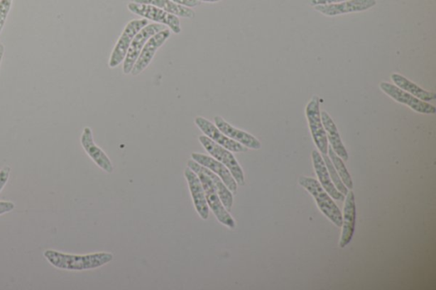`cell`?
Listing matches in <instances>:
<instances>
[{
  "label": "cell",
  "mask_w": 436,
  "mask_h": 290,
  "mask_svg": "<svg viewBox=\"0 0 436 290\" xmlns=\"http://www.w3.org/2000/svg\"><path fill=\"white\" fill-rule=\"evenodd\" d=\"M4 53V45L3 44H0V65H1Z\"/></svg>",
  "instance_id": "obj_30"
},
{
  "label": "cell",
  "mask_w": 436,
  "mask_h": 290,
  "mask_svg": "<svg viewBox=\"0 0 436 290\" xmlns=\"http://www.w3.org/2000/svg\"><path fill=\"white\" fill-rule=\"evenodd\" d=\"M391 79L397 87L403 89L405 92L411 94L412 96L417 97L418 99L425 102L436 99L435 93L425 91V89L418 87V85L412 82L411 80L405 78L403 75L393 74H391Z\"/></svg>",
  "instance_id": "obj_21"
},
{
  "label": "cell",
  "mask_w": 436,
  "mask_h": 290,
  "mask_svg": "<svg viewBox=\"0 0 436 290\" xmlns=\"http://www.w3.org/2000/svg\"><path fill=\"white\" fill-rule=\"evenodd\" d=\"M320 116H322V121L325 130L327 132L328 142L330 143L333 151H334L337 155L339 156L344 162L348 161L349 153L348 151L346 150L343 142H342L341 136L339 133V130H337L335 123L333 122L330 115L327 112L320 113Z\"/></svg>",
  "instance_id": "obj_20"
},
{
  "label": "cell",
  "mask_w": 436,
  "mask_h": 290,
  "mask_svg": "<svg viewBox=\"0 0 436 290\" xmlns=\"http://www.w3.org/2000/svg\"><path fill=\"white\" fill-rule=\"evenodd\" d=\"M199 140L205 149L208 152L209 155L214 157L217 161L221 162L222 164H224L226 167L229 169L238 185H245V176H244L243 169L241 165L239 164L236 159H235L232 152L229 151L228 149L213 142V140L207 138V135H200Z\"/></svg>",
  "instance_id": "obj_4"
},
{
  "label": "cell",
  "mask_w": 436,
  "mask_h": 290,
  "mask_svg": "<svg viewBox=\"0 0 436 290\" xmlns=\"http://www.w3.org/2000/svg\"><path fill=\"white\" fill-rule=\"evenodd\" d=\"M195 125L199 129L203 132L205 135L210 138L220 146L228 149L229 151L233 152H244L247 151V148L243 145L235 142L225 135L211 121H207L203 117H197L195 118Z\"/></svg>",
  "instance_id": "obj_11"
},
{
  "label": "cell",
  "mask_w": 436,
  "mask_h": 290,
  "mask_svg": "<svg viewBox=\"0 0 436 290\" xmlns=\"http://www.w3.org/2000/svg\"><path fill=\"white\" fill-rule=\"evenodd\" d=\"M127 7L133 14L168 26L174 33L179 34L181 33L180 20L177 16L170 14V13L161 10L160 8L151 6V4L131 2L128 4Z\"/></svg>",
  "instance_id": "obj_5"
},
{
  "label": "cell",
  "mask_w": 436,
  "mask_h": 290,
  "mask_svg": "<svg viewBox=\"0 0 436 290\" xmlns=\"http://www.w3.org/2000/svg\"><path fill=\"white\" fill-rule=\"evenodd\" d=\"M185 176L189 184L192 199H193L194 206L196 211H197L200 218L207 220L210 208L205 195V191L202 182H200L198 174L193 172L189 167L186 168Z\"/></svg>",
  "instance_id": "obj_15"
},
{
  "label": "cell",
  "mask_w": 436,
  "mask_h": 290,
  "mask_svg": "<svg viewBox=\"0 0 436 290\" xmlns=\"http://www.w3.org/2000/svg\"><path fill=\"white\" fill-rule=\"evenodd\" d=\"M11 169L10 166H4V167L0 169V193L6 186L9 179H10Z\"/></svg>",
  "instance_id": "obj_26"
},
{
  "label": "cell",
  "mask_w": 436,
  "mask_h": 290,
  "mask_svg": "<svg viewBox=\"0 0 436 290\" xmlns=\"http://www.w3.org/2000/svg\"><path fill=\"white\" fill-rule=\"evenodd\" d=\"M377 4L376 0H348L339 4L315 6L316 11L327 16H335L348 13L361 12L369 10Z\"/></svg>",
  "instance_id": "obj_13"
},
{
  "label": "cell",
  "mask_w": 436,
  "mask_h": 290,
  "mask_svg": "<svg viewBox=\"0 0 436 290\" xmlns=\"http://www.w3.org/2000/svg\"><path fill=\"white\" fill-rule=\"evenodd\" d=\"M170 37V31L169 29H164L162 31L155 34L149 38L146 45L143 47L139 55V57L136 60L135 65L131 72L132 76H138L143 72L151 63L153 57H155L157 50L163 45L166 40Z\"/></svg>",
  "instance_id": "obj_10"
},
{
  "label": "cell",
  "mask_w": 436,
  "mask_h": 290,
  "mask_svg": "<svg viewBox=\"0 0 436 290\" xmlns=\"http://www.w3.org/2000/svg\"><path fill=\"white\" fill-rule=\"evenodd\" d=\"M198 1L206 3H217L221 1V0H198Z\"/></svg>",
  "instance_id": "obj_31"
},
{
  "label": "cell",
  "mask_w": 436,
  "mask_h": 290,
  "mask_svg": "<svg viewBox=\"0 0 436 290\" xmlns=\"http://www.w3.org/2000/svg\"><path fill=\"white\" fill-rule=\"evenodd\" d=\"M344 199L343 223H342V235L339 242L342 249H344L351 241L356 220V199H354L353 191H348Z\"/></svg>",
  "instance_id": "obj_12"
},
{
  "label": "cell",
  "mask_w": 436,
  "mask_h": 290,
  "mask_svg": "<svg viewBox=\"0 0 436 290\" xmlns=\"http://www.w3.org/2000/svg\"><path fill=\"white\" fill-rule=\"evenodd\" d=\"M380 89H381L387 96L391 97L393 100L399 102L400 104L409 106L410 108L415 111L417 113L423 114H435L436 112V108L434 106L430 105L428 102L418 99L417 97L404 91L403 89L397 87L395 84L382 82L380 84Z\"/></svg>",
  "instance_id": "obj_9"
},
{
  "label": "cell",
  "mask_w": 436,
  "mask_h": 290,
  "mask_svg": "<svg viewBox=\"0 0 436 290\" xmlns=\"http://www.w3.org/2000/svg\"><path fill=\"white\" fill-rule=\"evenodd\" d=\"M214 122L215 126L222 133L228 136L229 138L235 140V142L241 143L244 147L254 149V150H258V149L262 147L259 140L254 138V135L229 125V123L226 122L222 117L216 116Z\"/></svg>",
  "instance_id": "obj_17"
},
{
  "label": "cell",
  "mask_w": 436,
  "mask_h": 290,
  "mask_svg": "<svg viewBox=\"0 0 436 290\" xmlns=\"http://www.w3.org/2000/svg\"><path fill=\"white\" fill-rule=\"evenodd\" d=\"M12 0H0V33H1L11 8Z\"/></svg>",
  "instance_id": "obj_25"
},
{
  "label": "cell",
  "mask_w": 436,
  "mask_h": 290,
  "mask_svg": "<svg viewBox=\"0 0 436 290\" xmlns=\"http://www.w3.org/2000/svg\"><path fill=\"white\" fill-rule=\"evenodd\" d=\"M81 145L85 152L95 162V164L107 173H112L114 166L106 153L94 143L91 128L85 127L80 138Z\"/></svg>",
  "instance_id": "obj_14"
},
{
  "label": "cell",
  "mask_w": 436,
  "mask_h": 290,
  "mask_svg": "<svg viewBox=\"0 0 436 290\" xmlns=\"http://www.w3.org/2000/svg\"><path fill=\"white\" fill-rule=\"evenodd\" d=\"M322 157L325 161V164L327 165L328 173L330 174L333 184H334L337 191H340L342 194H344V196L347 195L348 189L344 186L343 182H342L339 174H337L334 165H333L332 163L330 157H329L327 155H322Z\"/></svg>",
  "instance_id": "obj_24"
},
{
  "label": "cell",
  "mask_w": 436,
  "mask_h": 290,
  "mask_svg": "<svg viewBox=\"0 0 436 290\" xmlns=\"http://www.w3.org/2000/svg\"><path fill=\"white\" fill-rule=\"evenodd\" d=\"M306 116L309 121L310 129L316 147L322 155H327L328 140L320 116V99L313 96L306 106Z\"/></svg>",
  "instance_id": "obj_7"
},
{
  "label": "cell",
  "mask_w": 436,
  "mask_h": 290,
  "mask_svg": "<svg viewBox=\"0 0 436 290\" xmlns=\"http://www.w3.org/2000/svg\"><path fill=\"white\" fill-rule=\"evenodd\" d=\"M15 203L10 201H0V216L7 214L15 208Z\"/></svg>",
  "instance_id": "obj_27"
},
{
  "label": "cell",
  "mask_w": 436,
  "mask_h": 290,
  "mask_svg": "<svg viewBox=\"0 0 436 290\" xmlns=\"http://www.w3.org/2000/svg\"><path fill=\"white\" fill-rule=\"evenodd\" d=\"M312 160L316 174L319 178L320 184L322 185L324 190L331 196L333 199L337 201H344L345 196L337 191L334 184L332 182L330 174L328 173L326 164L322 155L318 151L314 150L312 152Z\"/></svg>",
  "instance_id": "obj_18"
},
{
  "label": "cell",
  "mask_w": 436,
  "mask_h": 290,
  "mask_svg": "<svg viewBox=\"0 0 436 290\" xmlns=\"http://www.w3.org/2000/svg\"><path fill=\"white\" fill-rule=\"evenodd\" d=\"M148 24V20L143 18L132 20L126 25L125 29L115 45L112 54L109 59V66L110 68L117 67L124 62L129 50L132 40L144 27Z\"/></svg>",
  "instance_id": "obj_6"
},
{
  "label": "cell",
  "mask_w": 436,
  "mask_h": 290,
  "mask_svg": "<svg viewBox=\"0 0 436 290\" xmlns=\"http://www.w3.org/2000/svg\"><path fill=\"white\" fill-rule=\"evenodd\" d=\"M46 261L58 269L66 271H87L96 269L113 261L114 255L101 252L89 255H71L47 250L44 252Z\"/></svg>",
  "instance_id": "obj_1"
},
{
  "label": "cell",
  "mask_w": 436,
  "mask_h": 290,
  "mask_svg": "<svg viewBox=\"0 0 436 290\" xmlns=\"http://www.w3.org/2000/svg\"><path fill=\"white\" fill-rule=\"evenodd\" d=\"M299 184L313 196L320 210L337 228L342 227L343 215L333 201L332 198L324 190L318 181L311 177H302L299 179Z\"/></svg>",
  "instance_id": "obj_2"
},
{
  "label": "cell",
  "mask_w": 436,
  "mask_h": 290,
  "mask_svg": "<svg viewBox=\"0 0 436 290\" xmlns=\"http://www.w3.org/2000/svg\"><path fill=\"white\" fill-rule=\"evenodd\" d=\"M327 153L329 155L328 157H330L332 163L334 165L337 172L339 174L341 180L343 182L344 186L347 187L348 189L352 190L354 187L352 178L350 177L348 169L346 168L344 160H342L339 156L337 155V153L333 151L331 146H328Z\"/></svg>",
  "instance_id": "obj_23"
},
{
  "label": "cell",
  "mask_w": 436,
  "mask_h": 290,
  "mask_svg": "<svg viewBox=\"0 0 436 290\" xmlns=\"http://www.w3.org/2000/svg\"><path fill=\"white\" fill-rule=\"evenodd\" d=\"M187 167L192 170L198 169L200 172L207 174V176L212 179L222 204H224L226 210L230 212L234 203L232 191H230L228 187L224 184V182L222 181V179L218 177L217 174L211 172L210 169L199 164L197 162L193 160L187 161Z\"/></svg>",
  "instance_id": "obj_19"
},
{
  "label": "cell",
  "mask_w": 436,
  "mask_h": 290,
  "mask_svg": "<svg viewBox=\"0 0 436 290\" xmlns=\"http://www.w3.org/2000/svg\"><path fill=\"white\" fill-rule=\"evenodd\" d=\"M170 1L189 8L199 6L200 4V2L198 1V0H170Z\"/></svg>",
  "instance_id": "obj_28"
},
{
  "label": "cell",
  "mask_w": 436,
  "mask_h": 290,
  "mask_svg": "<svg viewBox=\"0 0 436 290\" xmlns=\"http://www.w3.org/2000/svg\"><path fill=\"white\" fill-rule=\"evenodd\" d=\"M134 3L151 4V6L161 9L170 14L183 18L193 19L195 16V13L192 9L186 6H180L170 0H133Z\"/></svg>",
  "instance_id": "obj_22"
},
{
  "label": "cell",
  "mask_w": 436,
  "mask_h": 290,
  "mask_svg": "<svg viewBox=\"0 0 436 290\" xmlns=\"http://www.w3.org/2000/svg\"><path fill=\"white\" fill-rule=\"evenodd\" d=\"M193 172L198 174L200 180L202 182L208 207L214 214L217 221L229 228H235L236 223L222 204L212 179L207 174L200 172L198 169H195Z\"/></svg>",
  "instance_id": "obj_3"
},
{
  "label": "cell",
  "mask_w": 436,
  "mask_h": 290,
  "mask_svg": "<svg viewBox=\"0 0 436 290\" xmlns=\"http://www.w3.org/2000/svg\"><path fill=\"white\" fill-rule=\"evenodd\" d=\"M348 1V0H311V4L313 6H327V4H339L341 2Z\"/></svg>",
  "instance_id": "obj_29"
},
{
  "label": "cell",
  "mask_w": 436,
  "mask_h": 290,
  "mask_svg": "<svg viewBox=\"0 0 436 290\" xmlns=\"http://www.w3.org/2000/svg\"><path fill=\"white\" fill-rule=\"evenodd\" d=\"M165 29V26L160 23L148 24L146 27L141 29L136 34L133 40H132L131 45L125 60H124L123 72L125 74H130L133 68L136 60L138 59L141 51L143 50V47L146 45V43L155 34Z\"/></svg>",
  "instance_id": "obj_8"
},
{
  "label": "cell",
  "mask_w": 436,
  "mask_h": 290,
  "mask_svg": "<svg viewBox=\"0 0 436 290\" xmlns=\"http://www.w3.org/2000/svg\"><path fill=\"white\" fill-rule=\"evenodd\" d=\"M191 157L192 160L197 162L199 164L204 166V167L210 169L211 172L217 174L230 191L236 193L238 189L237 182H235L229 169L224 164H222L221 162L217 161L214 157L202 155V153L194 152L192 153Z\"/></svg>",
  "instance_id": "obj_16"
}]
</instances>
